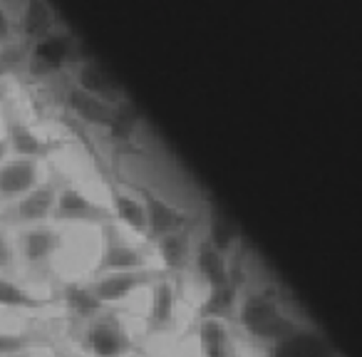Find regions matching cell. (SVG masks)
Instances as JSON below:
<instances>
[{"instance_id": "obj_1", "label": "cell", "mask_w": 362, "mask_h": 357, "mask_svg": "<svg viewBox=\"0 0 362 357\" xmlns=\"http://www.w3.org/2000/svg\"><path fill=\"white\" fill-rule=\"evenodd\" d=\"M238 320H241L243 330L248 335L266 342L268 347L300 327V322L293 320V315L286 310V305L273 293L263 291L248 293L243 298L241 305H238Z\"/></svg>"}, {"instance_id": "obj_2", "label": "cell", "mask_w": 362, "mask_h": 357, "mask_svg": "<svg viewBox=\"0 0 362 357\" xmlns=\"http://www.w3.org/2000/svg\"><path fill=\"white\" fill-rule=\"evenodd\" d=\"M102 231H105V246H102V256L95 266V276H107V273H122V271H141V268H146L144 251L127 243L112 223L102 226Z\"/></svg>"}, {"instance_id": "obj_3", "label": "cell", "mask_w": 362, "mask_h": 357, "mask_svg": "<svg viewBox=\"0 0 362 357\" xmlns=\"http://www.w3.org/2000/svg\"><path fill=\"white\" fill-rule=\"evenodd\" d=\"M55 218L65 223H95V226L100 223V226H107V223H112L115 213L95 204L77 189H62L60 197H57Z\"/></svg>"}, {"instance_id": "obj_4", "label": "cell", "mask_w": 362, "mask_h": 357, "mask_svg": "<svg viewBox=\"0 0 362 357\" xmlns=\"http://www.w3.org/2000/svg\"><path fill=\"white\" fill-rule=\"evenodd\" d=\"M268 357H337L332 345L313 327L300 325L283 340L268 347Z\"/></svg>"}, {"instance_id": "obj_5", "label": "cell", "mask_w": 362, "mask_h": 357, "mask_svg": "<svg viewBox=\"0 0 362 357\" xmlns=\"http://www.w3.org/2000/svg\"><path fill=\"white\" fill-rule=\"evenodd\" d=\"M149 281H154V273L141 268V271H122V273H107L92 283V291L102 303H119L129 298L136 288H144Z\"/></svg>"}, {"instance_id": "obj_6", "label": "cell", "mask_w": 362, "mask_h": 357, "mask_svg": "<svg viewBox=\"0 0 362 357\" xmlns=\"http://www.w3.org/2000/svg\"><path fill=\"white\" fill-rule=\"evenodd\" d=\"M144 206H146V221H149V233L156 241L169 236V233L184 231V226L189 221V216L181 209L171 206V204L154 197L151 192H144Z\"/></svg>"}, {"instance_id": "obj_7", "label": "cell", "mask_w": 362, "mask_h": 357, "mask_svg": "<svg viewBox=\"0 0 362 357\" xmlns=\"http://www.w3.org/2000/svg\"><path fill=\"white\" fill-rule=\"evenodd\" d=\"M87 347L95 357H122L132 347V342L119 322L97 320L87 332Z\"/></svg>"}, {"instance_id": "obj_8", "label": "cell", "mask_w": 362, "mask_h": 357, "mask_svg": "<svg viewBox=\"0 0 362 357\" xmlns=\"http://www.w3.org/2000/svg\"><path fill=\"white\" fill-rule=\"evenodd\" d=\"M57 197L55 187H37L33 192H28L25 197L18 201V206L11 211V221L16 223H37L42 218H47L57 206Z\"/></svg>"}, {"instance_id": "obj_9", "label": "cell", "mask_w": 362, "mask_h": 357, "mask_svg": "<svg viewBox=\"0 0 362 357\" xmlns=\"http://www.w3.org/2000/svg\"><path fill=\"white\" fill-rule=\"evenodd\" d=\"M37 182V166L33 159L11 161L0 169V197L13 199L33 192Z\"/></svg>"}, {"instance_id": "obj_10", "label": "cell", "mask_w": 362, "mask_h": 357, "mask_svg": "<svg viewBox=\"0 0 362 357\" xmlns=\"http://www.w3.org/2000/svg\"><path fill=\"white\" fill-rule=\"evenodd\" d=\"M197 271L204 281L209 283V288H221L228 286L231 281V268L223 256V251H218L211 241H204L197 251Z\"/></svg>"}, {"instance_id": "obj_11", "label": "cell", "mask_w": 362, "mask_h": 357, "mask_svg": "<svg viewBox=\"0 0 362 357\" xmlns=\"http://www.w3.org/2000/svg\"><path fill=\"white\" fill-rule=\"evenodd\" d=\"M174 308H176V291L171 286V281L161 278L154 283V291H151V305L149 315H146V327L149 332H161L171 325L174 320Z\"/></svg>"}, {"instance_id": "obj_12", "label": "cell", "mask_w": 362, "mask_h": 357, "mask_svg": "<svg viewBox=\"0 0 362 357\" xmlns=\"http://www.w3.org/2000/svg\"><path fill=\"white\" fill-rule=\"evenodd\" d=\"M60 243H62L60 233H55L52 228L37 226L23 233L21 246H23V256H25V261L30 263V266H45V263L55 256Z\"/></svg>"}, {"instance_id": "obj_13", "label": "cell", "mask_w": 362, "mask_h": 357, "mask_svg": "<svg viewBox=\"0 0 362 357\" xmlns=\"http://www.w3.org/2000/svg\"><path fill=\"white\" fill-rule=\"evenodd\" d=\"M8 144L23 159H40V156H47L55 149V144L37 136L30 127H25L18 119H8Z\"/></svg>"}, {"instance_id": "obj_14", "label": "cell", "mask_w": 362, "mask_h": 357, "mask_svg": "<svg viewBox=\"0 0 362 357\" xmlns=\"http://www.w3.org/2000/svg\"><path fill=\"white\" fill-rule=\"evenodd\" d=\"M199 340H202L204 357H233L228 330L218 317H204L199 325Z\"/></svg>"}, {"instance_id": "obj_15", "label": "cell", "mask_w": 362, "mask_h": 357, "mask_svg": "<svg viewBox=\"0 0 362 357\" xmlns=\"http://www.w3.org/2000/svg\"><path fill=\"white\" fill-rule=\"evenodd\" d=\"M161 253V261H164L166 271H184L189 263V256H192V241H189L187 231L179 233H169V236L159 238L156 241Z\"/></svg>"}, {"instance_id": "obj_16", "label": "cell", "mask_w": 362, "mask_h": 357, "mask_svg": "<svg viewBox=\"0 0 362 357\" xmlns=\"http://www.w3.org/2000/svg\"><path fill=\"white\" fill-rule=\"evenodd\" d=\"M62 300H65V305L80 317H95L97 312L102 310V305H105V303L95 295L92 286L87 288V286H77V283L65 286V291H62Z\"/></svg>"}, {"instance_id": "obj_17", "label": "cell", "mask_w": 362, "mask_h": 357, "mask_svg": "<svg viewBox=\"0 0 362 357\" xmlns=\"http://www.w3.org/2000/svg\"><path fill=\"white\" fill-rule=\"evenodd\" d=\"M236 295H238V286L228 283V286L221 288H209V298L202 305V320L204 317H228L233 310H236Z\"/></svg>"}, {"instance_id": "obj_18", "label": "cell", "mask_w": 362, "mask_h": 357, "mask_svg": "<svg viewBox=\"0 0 362 357\" xmlns=\"http://www.w3.org/2000/svg\"><path fill=\"white\" fill-rule=\"evenodd\" d=\"M52 300L45 298H35L33 293H28L25 288H21L18 283L0 278V308H18V310H40L47 308Z\"/></svg>"}, {"instance_id": "obj_19", "label": "cell", "mask_w": 362, "mask_h": 357, "mask_svg": "<svg viewBox=\"0 0 362 357\" xmlns=\"http://www.w3.org/2000/svg\"><path fill=\"white\" fill-rule=\"evenodd\" d=\"M115 213H117V218H122L129 228H134V231H139V233H149L144 201H136V199L127 197V194H115Z\"/></svg>"}, {"instance_id": "obj_20", "label": "cell", "mask_w": 362, "mask_h": 357, "mask_svg": "<svg viewBox=\"0 0 362 357\" xmlns=\"http://www.w3.org/2000/svg\"><path fill=\"white\" fill-rule=\"evenodd\" d=\"M236 238H238L236 226H233V223L228 221L226 216H221L218 211H211V218H209V238H206V241H211L214 246L218 248V251L226 253L228 248L236 243Z\"/></svg>"}, {"instance_id": "obj_21", "label": "cell", "mask_w": 362, "mask_h": 357, "mask_svg": "<svg viewBox=\"0 0 362 357\" xmlns=\"http://www.w3.org/2000/svg\"><path fill=\"white\" fill-rule=\"evenodd\" d=\"M72 107L80 112L85 119L100 122V124H112V112L102 100H97L95 95H72Z\"/></svg>"}, {"instance_id": "obj_22", "label": "cell", "mask_w": 362, "mask_h": 357, "mask_svg": "<svg viewBox=\"0 0 362 357\" xmlns=\"http://www.w3.org/2000/svg\"><path fill=\"white\" fill-rule=\"evenodd\" d=\"M33 345H35V337L28 332H0V357L23 355Z\"/></svg>"}, {"instance_id": "obj_23", "label": "cell", "mask_w": 362, "mask_h": 357, "mask_svg": "<svg viewBox=\"0 0 362 357\" xmlns=\"http://www.w3.org/2000/svg\"><path fill=\"white\" fill-rule=\"evenodd\" d=\"M11 266H13V248H11V243H8L3 228H0V271H6V268H11Z\"/></svg>"}, {"instance_id": "obj_24", "label": "cell", "mask_w": 362, "mask_h": 357, "mask_svg": "<svg viewBox=\"0 0 362 357\" xmlns=\"http://www.w3.org/2000/svg\"><path fill=\"white\" fill-rule=\"evenodd\" d=\"M6 151H8L6 141H0V159H3V156H6Z\"/></svg>"}, {"instance_id": "obj_25", "label": "cell", "mask_w": 362, "mask_h": 357, "mask_svg": "<svg viewBox=\"0 0 362 357\" xmlns=\"http://www.w3.org/2000/svg\"><path fill=\"white\" fill-rule=\"evenodd\" d=\"M11 357H25V355H11Z\"/></svg>"}, {"instance_id": "obj_26", "label": "cell", "mask_w": 362, "mask_h": 357, "mask_svg": "<svg viewBox=\"0 0 362 357\" xmlns=\"http://www.w3.org/2000/svg\"><path fill=\"white\" fill-rule=\"evenodd\" d=\"M233 357H236V355H233Z\"/></svg>"}]
</instances>
